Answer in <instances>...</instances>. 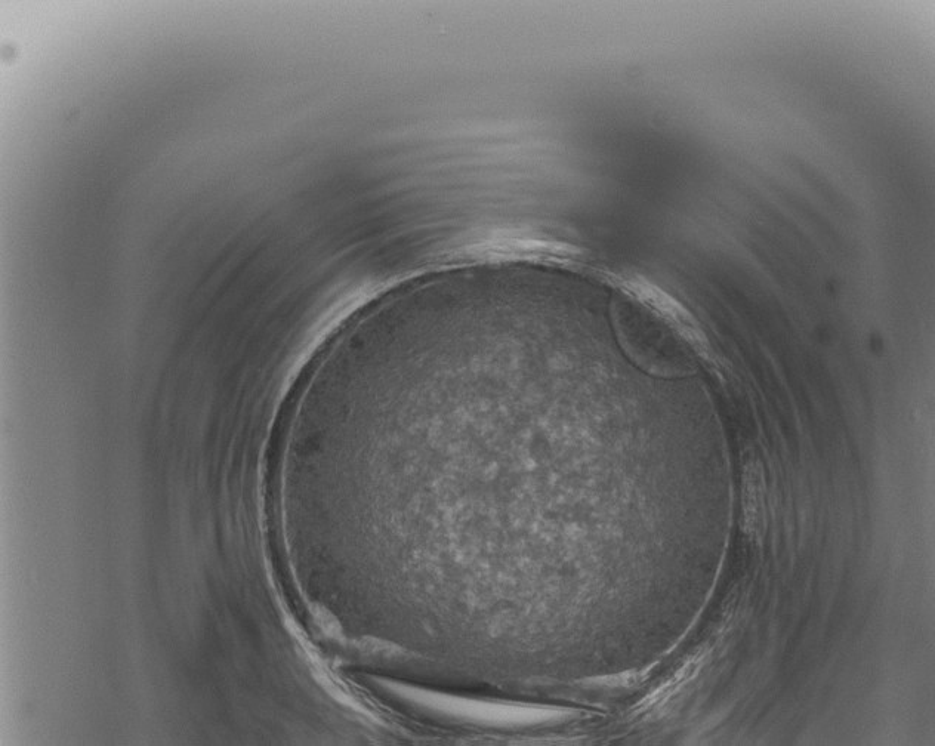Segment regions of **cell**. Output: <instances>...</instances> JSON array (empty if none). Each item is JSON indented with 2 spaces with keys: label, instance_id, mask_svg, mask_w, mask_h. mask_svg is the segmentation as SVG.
I'll list each match as a JSON object with an SVG mask.
<instances>
[{
  "label": "cell",
  "instance_id": "1",
  "mask_svg": "<svg viewBox=\"0 0 935 746\" xmlns=\"http://www.w3.org/2000/svg\"><path fill=\"white\" fill-rule=\"evenodd\" d=\"M764 483L758 467L749 465L745 476V526L754 538L764 530Z\"/></svg>",
  "mask_w": 935,
  "mask_h": 746
}]
</instances>
